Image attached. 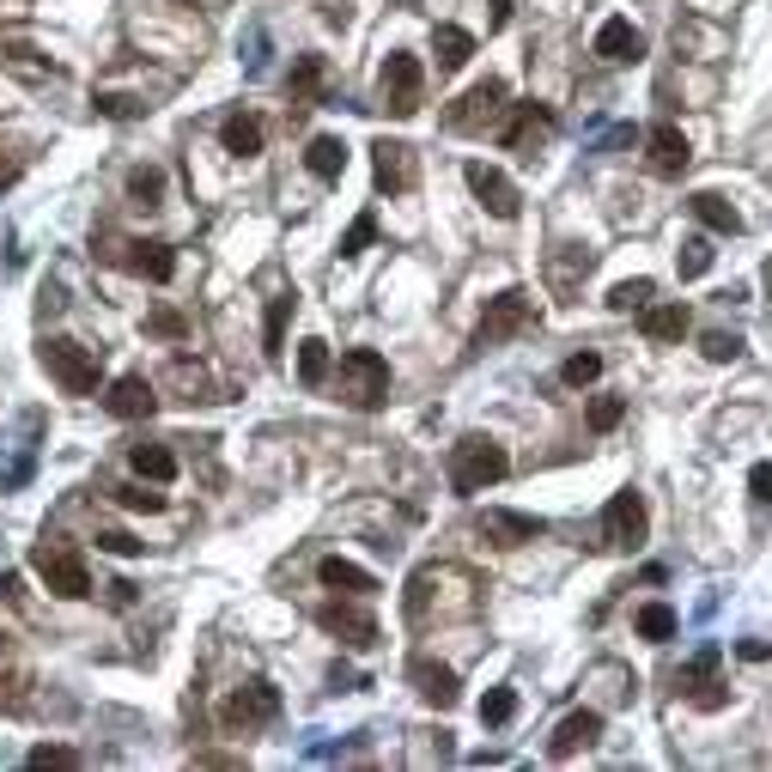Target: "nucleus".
Segmentation results:
<instances>
[{
	"label": "nucleus",
	"instance_id": "1",
	"mask_svg": "<svg viewBox=\"0 0 772 772\" xmlns=\"http://www.w3.org/2000/svg\"><path fill=\"white\" fill-rule=\"evenodd\" d=\"M335 383H340V402L371 414V407H383V395H390V359H383L378 347H347Z\"/></svg>",
	"mask_w": 772,
	"mask_h": 772
},
{
	"label": "nucleus",
	"instance_id": "2",
	"mask_svg": "<svg viewBox=\"0 0 772 772\" xmlns=\"http://www.w3.org/2000/svg\"><path fill=\"white\" fill-rule=\"evenodd\" d=\"M505 469H511V457H505L499 438H462V445L450 450V486H457L462 499L486 493L493 481H505Z\"/></svg>",
	"mask_w": 772,
	"mask_h": 772
},
{
	"label": "nucleus",
	"instance_id": "3",
	"mask_svg": "<svg viewBox=\"0 0 772 772\" xmlns=\"http://www.w3.org/2000/svg\"><path fill=\"white\" fill-rule=\"evenodd\" d=\"M37 359L67 395H92L98 390V354L92 347H79V340H43Z\"/></svg>",
	"mask_w": 772,
	"mask_h": 772
},
{
	"label": "nucleus",
	"instance_id": "4",
	"mask_svg": "<svg viewBox=\"0 0 772 772\" xmlns=\"http://www.w3.org/2000/svg\"><path fill=\"white\" fill-rule=\"evenodd\" d=\"M536 323V304H529V292H499V299H486L481 311V328H474V347H499V340L524 335V328Z\"/></svg>",
	"mask_w": 772,
	"mask_h": 772
},
{
	"label": "nucleus",
	"instance_id": "5",
	"mask_svg": "<svg viewBox=\"0 0 772 772\" xmlns=\"http://www.w3.org/2000/svg\"><path fill=\"white\" fill-rule=\"evenodd\" d=\"M280 718V687L275 681H249V687H237L232 700L220 706V724L225 730H262V724H275Z\"/></svg>",
	"mask_w": 772,
	"mask_h": 772
},
{
	"label": "nucleus",
	"instance_id": "6",
	"mask_svg": "<svg viewBox=\"0 0 772 772\" xmlns=\"http://www.w3.org/2000/svg\"><path fill=\"white\" fill-rule=\"evenodd\" d=\"M31 566H37V578L55 590V596H67V603L92 596V572H86V560H79L74 548H37V553H31Z\"/></svg>",
	"mask_w": 772,
	"mask_h": 772
},
{
	"label": "nucleus",
	"instance_id": "7",
	"mask_svg": "<svg viewBox=\"0 0 772 772\" xmlns=\"http://www.w3.org/2000/svg\"><path fill=\"white\" fill-rule=\"evenodd\" d=\"M645 524H651V517H645V493L620 486V493L603 505V548H639Z\"/></svg>",
	"mask_w": 772,
	"mask_h": 772
},
{
	"label": "nucleus",
	"instance_id": "8",
	"mask_svg": "<svg viewBox=\"0 0 772 772\" xmlns=\"http://www.w3.org/2000/svg\"><path fill=\"white\" fill-rule=\"evenodd\" d=\"M499 110H505V79H481V86H469V92L450 104L445 128H457V134H481L486 122H499Z\"/></svg>",
	"mask_w": 772,
	"mask_h": 772
},
{
	"label": "nucleus",
	"instance_id": "9",
	"mask_svg": "<svg viewBox=\"0 0 772 772\" xmlns=\"http://www.w3.org/2000/svg\"><path fill=\"white\" fill-rule=\"evenodd\" d=\"M316 627H328L340 645H354V651H371V645H378V620H371V608H359V596L323 603L316 608Z\"/></svg>",
	"mask_w": 772,
	"mask_h": 772
},
{
	"label": "nucleus",
	"instance_id": "10",
	"mask_svg": "<svg viewBox=\"0 0 772 772\" xmlns=\"http://www.w3.org/2000/svg\"><path fill=\"white\" fill-rule=\"evenodd\" d=\"M419 86H426L419 61L407 49H395L390 61H383V110H390V116H414V110H419Z\"/></svg>",
	"mask_w": 772,
	"mask_h": 772
},
{
	"label": "nucleus",
	"instance_id": "11",
	"mask_svg": "<svg viewBox=\"0 0 772 772\" xmlns=\"http://www.w3.org/2000/svg\"><path fill=\"white\" fill-rule=\"evenodd\" d=\"M462 177H469V189H474V201H481L493 220H517V208H524V195H517V183H511L505 170H493V165H462Z\"/></svg>",
	"mask_w": 772,
	"mask_h": 772
},
{
	"label": "nucleus",
	"instance_id": "12",
	"mask_svg": "<svg viewBox=\"0 0 772 772\" xmlns=\"http://www.w3.org/2000/svg\"><path fill=\"white\" fill-rule=\"evenodd\" d=\"M645 165H651L657 177H681V170L694 165V146H687V134H681L675 122H657V128L645 134Z\"/></svg>",
	"mask_w": 772,
	"mask_h": 772
},
{
	"label": "nucleus",
	"instance_id": "13",
	"mask_svg": "<svg viewBox=\"0 0 772 772\" xmlns=\"http://www.w3.org/2000/svg\"><path fill=\"white\" fill-rule=\"evenodd\" d=\"M481 536L486 541H499V548H524V541H541L548 536V524L541 517H529V511H486L481 517Z\"/></svg>",
	"mask_w": 772,
	"mask_h": 772
},
{
	"label": "nucleus",
	"instance_id": "14",
	"mask_svg": "<svg viewBox=\"0 0 772 772\" xmlns=\"http://www.w3.org/2000/svg\"><path fill=\"white\" fill-rule=\"evenodd\" d=\"M371 170H378V189H390V195L414 189V146L407 141H378L371 146Z\"/></svg>",
	"mask_w": 772,
	"mask_h": 772
},
{
	"label": "nucleus",
	"instance_id": "15",
	"mask_svg": "<svg viewBox=\"0 0 772 772\" xmlns=\"http://www.w3.org/2000/svg\"><path fill=\"white\" fill-rule=\"evenodd\" d=\"M590 49L603 55V61L627 67V61H639V55H645V31L633 25V19H603V25H596V43H590Z\"/></svg>",
	"mask_w": 772,
	"mask_h": 772
},
{
	"label": "nucleus",
	"instance_id": "16",
	"mask_svg": "<svg viewBox=\"0 0 772 772\" xmlns=\"http://www.w3.org/2000/svg\"><path fill=\"white\" fill-rule=\"evenodd\" d=\"M104 407H110L116 419H146V414L158 407V390L141 378V371H128V378H116V383H110Z\"/></svg>",
	"mask_w": 772,
	"mask_h": 772
},
{
	"label": "nucleus",
	"instance_id": "17",
	"mask_svg": "<svg viewBox=\"0 0 772 772\" xmlns=\"http://www.w3.org/2000/svg\"><path fill=\"white\" fill-rule=\"evenodd\" d=\"M639 328H645V340H651V347H675V340L694 328V316H687V304H645Z\"/></svg>",
	"mask_w": 772,
	"mask_h": 772
},
{
	"label": "nucleus",
	"instance_id": "18",
	"mask_svg": "<svg viewBox=\"0 0 772 772\" xmlns=\"http://www.w3.org/2000/svg\"><path fill=\"white\" fill-rule=\"evenodd\" d=\"M541 134H553V110L548 104H517V116L505 122V134H499V141H505L511 153H529Z\"/></svg>",
	"mask_w": 772,
	"mask_h": 772
},
{
	"label": "nucleus",
	"instance_id": "19",
	"mask_svg": "<svg viewBox=\"0 0 772 772\" xmlns=\"http://www.w3.org/2000/svg\"><path fill=\"white\" fill-rule=\"evenodd\" d=\"M687 213H694L706 232H718V237H736V232H742V213H736L730 201L718 195V189H694V195H687Z\"/></svg>",
	"mask_w": 772,
	"mask_h": 772
},
{
	"label": "nucleus",
	"instance_id": "20",
	"mask_svg": "<svg viewBox=\"0 0 772 772\" xmlns=\"http://www.w3.org/2000/svg\"><path fill=\"white\" fill-rule=\"evenodd\" d=\"M596 736H603V712H572V718H566L560 730H553L548 754H553V760H572L578 748H590Z\"/></svg>",
	"mask_w": 772,
	"mask_h": 772
},
{
	"label": "nucleus",
	"instance_id": "21",
	"mask_svg": "<svg viewBox=\"0 0 772 772\" xmlns=\"http://www.w3.org/2000/svg\"><path fill=\"white\" fill-rule=\"evenodd\" d=\"M407 675H414V687H419V700H426V706H438V712L457 706V675H450L445 663H426V657H419Z\"/></svg>",
	"mask_w": 772,
	"mask_h": 772
},
{
	"label": "nucleus",
	"instance_id": "22",
	"mask_svg": "<svg viewBox=\"0 0 772 772\" xmlns=\"http://www.w3.org/2000/svg\"><path fill=\"white\" fill-rule=\"evenodd\" d=\"M122 262H128V275L158 280V287H165V280L177 275V249H170V244H128V256H122Z\"/></svg>",
	"mask_w": 772,
	"mask_h": 772
},
{
	"label": "nucleus",
	"instance_id": "23",
	"mask_svg": "<svg viewBox=\"0 0 772 772\" xmlns=\"http://www.w3.org/2000/svg\"><path fill=\"white\" fill-rule=\"evenodd\" d=\"M316 578H323L328 590H340V596H371V590H378V578L359 572V566H354V560H340V553H328V560L316 566Z\"/></svg>",
	"mask_w": 772,
	"mask_h": 772
},
{
	"label": "nucleus",
	"instance_id": "24",
	"mask_svg": "<svg viewBox=\"0 0 772 772\" xmlns=\"http://www.w3.org/2000/svg\"><path fill=\"white\" fill-rule=\"evenodd\" d=\"M220 141H225V153H232V158H256V153H262V122L237 110V116L220 122Z\"/></svg>",
	"mask_w": 772,
	"mask_h": 772
},
{
	"label": "nucleus",
	"instance_id": "25",
	"mask_svg": "<svg viewBox=\"0 0 772 772\" xmlns=\"http://www.w3.org/2000/svg\"><path fill=\"white\" fill-rule=\"evenodd\" d=\"M128 469L141 474V481H153V486L177 481V457H170L165 445H134V450H128Z\"/></svg>",
	"mask_w": 772,
	"mask_h": 772
},
{
	"label": "nucleus",
	"instance_id": "26",
	"mask_svg": "<svg viewBox=\"0 0 772 772\" xmlns=\"http://www.w3.org/2000/svg\"><path fill=\"white\" fill-rule=\"evenodd\" d=\"M304 165H311V177H323V183H335L340 170H347V146H340L335 134H316V141L304 146Z\"/></svg>",
	"mask_w": 772,
	"mask_h": 772
},
{
	"label": "nucleus",
	"instance_id": "27",
	"mask_svg": "<svg viewBox=\"0 0 772 772\" xmlns=\"http://www.w3.org/2000/svg\"><path fill=\"white\" fill-rule=\"evenodd\" d=\"M287 86H292V98H299V104H316V98H323V86H328V61H323V55H299Z\"/></svg>",
	"mask_w": 772,
	"mask_h": 772
},
{
	"label": "nucleus",
	"instance_id": "28",
	"mask_svg": "<svg viewBox=\"0 0 772 772\" xmlns=\"http://www.w3.org/2000/svg\"><path fill=\"white\" fill-rule=\"evenodd\" d=\"M433 55H438V67H445V74H457V67L474 55V37L462 25H438L433 31Z\"/></svg>",
	"mask_w": 772,
	"mask_h": 772
},
{
	"label": "nucleus",
	"instance_id": "29",
	"mask_svg": "<svg viewBox=\"0 0 772 772\" xmlns=\"http://www.w3.org/2000/svg\"><path fill=\"white\" fill-rule=\"evenodd\" d=\"M292 304H299L292 292H280V299L268 304V328H262V354H268V359H280V354H287V323H292Z\"/></svg>",
	"mask_w": 772,
	"mask_h": 772
},
{
	"label": "nucleus",
	"instance_id": "30",
	"mask_svg": "<svg viewBox=\"0 0 772 772\" xmlns=\"http://www.w3.org/2000/svg\"><path fill=\"white\" fill-rule=\"evenodd\" d=\"M128 201H134V208H158V201H165V170H158V165H134L128 170Z\"/></svg>",
	"mask_w": 772,
	"mask_h": 772
},
{
	"label": "nucleus",
	"instance_id": "31",
	"mask_svg": "<svg viewBox=\"0 0 772 772\" xmlns=\"http://www.w3.org/2000/svg\"><path fill=\"white\" fill-rule=\"evenodd\" d=\"M633 627H639V639L663 645V639H675V608H669V603H645L639 615H633Z\"/></svg>",
	"mask_w": 772,
	"mask_h": 772
},
{
	"label": "nucleus",
	"instance_id": "32",
	"mask_svg": "<svg viewBox=\"0 0 772 772\" xmlns=\"http://www.w3.org/2000/svg\"><path fill=\"white\" fill-rule=\"evenodd\" d=\"M299 383L304 390H316V383H328V340H299Z\"/></svg>",
	"mask_w": 772,
	"mask_h": 772
},
{
	"label": "nucleus",
	"instance_id": "33",
	"mask_svg": "<svg viewBox=\"0 0 772 772\" xmlns=\"http://www.w3.org/2000/svg\"><path fill=\"white\" fill-rule=\"evenodd\" d=\"M718 663H724V651H718V645H700V651H694V663L681 669V687H687V694H700V687H706V681L718 675Z\"/></svg>",
	"mask_w": 772,
	"mask_h": 772
},
{
	"label": "nucleus",
	"instance_id": "34",
	"mask_svg": "<svg viewBox=\"0 0 772 772\" xmlns=\"http://www.w3.org/2000/svg\"><path fill=\"white\" fill-rule=\"evenodd\" d=\"M675 268H681V280H700L712 268V244L706 237H687V244L675 249Z\"/></svg>",
	"mask_w": 772,
	"mask_h": 772
},
{
	"label": "nucleus",
	"instance_id": "35",
	"mask_svg": "<svg viewBox=\"0 0 772 772\" xmlns=\"http://www.w3.org/2000/svg\"><path fill=\"white\" fill-rule=\"evenodd\" d=\"M651 280H620V287L615 292H608V311H620V316H627V311H645V304H651Z\"/></svg>",
	"mask_w": 772,
	"mask_h": 772
},
{
	"label": "nucleus",
	"instance_id": "36",
	"mask_svg": "<svg viewBox=\"0 0 772 772\" xmlns=\"http://www.w3.org/2000/svg\"><path fill=\"white\" fill-rule=\"evenodd\" d=\"M371 237H378V213H359V220L347 225V237H340V256H347V262H354V256H366Z\"/></svg>",
	"mask_w": 772,
	"mask_h": 772
},
{
	"label": "nucleus",
	"instance_id": "37",
	"mask_svg": "<svg viewBox=\"0 0 772 772\" xmlns=\"http://www.w3.org/2000/svg\"><path fill=\"white\" fill-rule=\"evenodd\" d=\"M700 354H706L712 366H730V359H742V335H730V328H712V335L700 340Z\"/></svg>",
	"mask_w": 772,
	"mask_h": 772
},
{
	"label": "nucleus",
	"instance_id": "38",
	"mask_svg": "<svg viewBox=\"0 0 772 772\" xmlns=\"http://www.w3.org/2000/svg\"><path fill=\"white\" fill-rule=\"evenodd\" d=\"M620 419H627V402H620V395H596V402H590V433H615Z\"/></svg>",
	"mask_w": 772,
	"mask_h": 772
},
{
	"label": "nucleus",
	"instance_id": "39",
	"mask_svg": "<svg viewBox=\"0 0 772 772\" xmlns=\"http://www.w3.org/2000/svg\"><path fill=\"white\" fill-rule=\"evenodd\" d=\"M560 378L572 383V390L596 383V378H603V354H572V359H566V371H560Z\"/></svg>",
	"mask_w": 772,
	"mask_h": 772
},
{
	"label": "nucleus",
	"instance_id": "40",
	"mask_svg": "<svg viewBox=\"0 0 772 772\" xmlns=\"http://www.w3.org/2000/svg\"><path fill=\"white\" fill-rule=\"evenodd\" d=\"M517 718V694L511 687H493V694L481 700V724H511Z\"/></svg>",
	"mask_w": 772,
	"mask_h": 772
},
{
	"label": "nucleus",
	"instance_id": "41",
	"mask_svg": "<svg viewBox=\"0 0 772 772\" xmlns=\"http://www.w3.org/2000/svg\"><path fill=\"white\" fill-rule=\"evenodd\" d=\"M146 335L183 340V335H189V323H183V311H153V316H146Z\"/></svg>",
	"mask_w": 772,
	"mask_h": 772
},
{
	"label": "nucleus",
	"instance_id": "42",
	"mask_svg": "<svg viewBox=\"0 0 772 772\" xmlns=\"http://www.w3.org/2000/svg\"><path fill=\"white\" fill-rule=\"evenodd\" d=\"M31 767H79V754H74V748H61V742H37V748H31Z\"/></svg>",
	"mask_w": 772,
	"mask_h": 772
},
{
	"label": "nucleus",
	"instance_id": "43",
	"mask_svg": "<svg viewBox=\"0 0 772 772\" xmlns=\"http://www.w3.org/2000/svg\"><path fill=\"white\" fill-rule=\"evenodd\" d=\"M116 505H128V511H165V493H146V486H116Z\"/></svg>",
	"mask_w": 772,
	"mask_h": 772
},
{
	"label": "nucleus",
	"instance_id": "44",
	"mask_svg": "<svg viewBox=\"0 0 772 772\" xmlns=\"http://www.w3.org/2000/svg\"><path fill=\"white\" fill-rule=\"evenodd\" d=\"M98 110H104V116H116V122H128V116H141V98H122V92H104L98 98Z\"/></svg>",
	"mask_w": 772,
	"mask_h": 772
},
{
	"label": "nucleus",
	"instance_id": "45",
	"mask_svg": "<svg viewBox=\"0 0 772 772\" xmlns=\"http://www.w3.org/2000/svg\"><path fill=\"white\" fill-rule=\"evenodd\" d=\"M748 499H754V505H772V462H754V469H748Z\"/></svg>",
	"mask_w": 772,
	"mask_h": 772
},
{
	"label": "nucleus",
	"instance_id": "46",
	"mask_svg": "<svg viewBox=\"0 0 772 772\" xmlns=\"http://www.w3.org/2000/svg\"><path fill=\"white\" fill-rule=\"evenodd\" d=\"M98 548H110V553H141V541L122 536V529H104V536H98Z\"/></svg>",
	"mask_w": 772,
	"mask_h": 772
},
{
	"label": "nucleus",
	"instance_id": "47",
	"mask_svg": "<svg viewBox=\"0 0 772 772\" xmlns=\"http://www.w3.org/2000/svg\"><path fill=\"white\" fill-rule=\"evenodd\" d=\"M736 651H742L748 663H767V657H772V645H760V639H742V645H736Z\"/></svg>",
	"mask_w": 772,
	"mask_h": 772
},
{
	"label": "nucleus",
	"instance_id": "48",
	"mask_svg": "<svg viewBox=\"0 0 772 772\" xmlns=\"http://www.w3.org/2000/svg\"><path fill=\"white\" fill-rule=\"evenodd\" d=\"M7 183H19V165H13V158H0V189H7Z\"/></svg>",
	"mask_w": 772,
	"mask_h": 772
},
{
	"label": "nucleus",
	"instance_id": "49",
	"mask_svg": "<svg viewBox=\"0 0 772 772\" xmlns=\"http://www.w3.org/2000/svg\"><path fill=\"white\" fill-rule=\"evenodd\" d=\"M511 19V0H493V25H505Z\"/></svg>",
	"mask_w": 772,
	"mask_h": 772
}]
</instances>
